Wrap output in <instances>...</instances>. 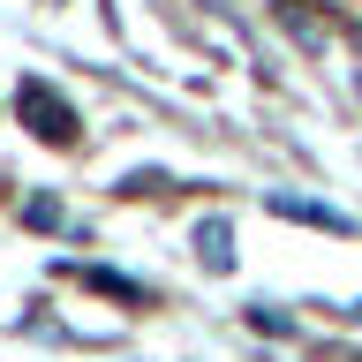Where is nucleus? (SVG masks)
<instances>
[{
  "mask_svg": "<svg viewBox=\"0 0 362 362\" xmlns=\"http://www.w3.org/2000/svg\"><path fill=\"white\" fill-rule=\"evenodd\" d=\"M272 211H279V219H302V226H332V234L355 226V219H339V211H325V204H310V197H272Z\"/></svg>",
  "mask_w": 362,
  "mask_h": 362,
  "instance_id": "nucleus-3",
  "label": "nucleus"
},
{
  "mask_svg": "<svg viewBox=\"0 0 362 362\" xmlns=\"http://www.w3.org/2000/svg\"><path fill=\"white\" fill-rule=\"evenodd\" d=\"M197 257H204V272H226V264H234V226H226V219H204L197 226Z\"/></svg>",
  "mask_w": 362,
  "mask_h": 362,
  "instance_id": "nucleus-2",
  "label": "nucleus"
},
{
  "mask_svg": "<svg viewBox=\"0 0 362 362\" xmlns=\"http://www.w3.org/2000/svg\"><path fill=\"white\" fill-rule=\"evenodd\" d=\"M16 113H23V129L38 136V144H53V151H68V144L83 136L76 106H68V98H61L53 83H45V76H23V90H16Z\"/></svg>",
  "mask_w": 362,
  "mask_h": 362,
  "instance_id": "nucleus-1",
  "label": "nucleus"
}]
</instances>
